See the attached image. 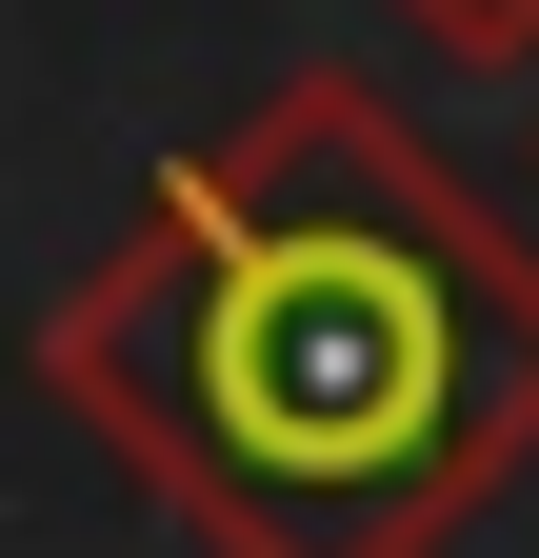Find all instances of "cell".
Segmentation results:
<instances>
[{"label": "cell", "instance_id": "cell-1", "mask_svg": "<svg viewBox=\"0 0 539 558\" xmlns=\"http://www.w3.org/2000/svg\"><path fill=\"white\" fill-rule=\"evenodd\" d=\"M40 399L200 558H440L539 459V240L300 60L40 300Z\"/></svg>", "mask_w": 539, "mask_h": 558}, {"label": "cell", "instance_id": "cell-2", "mask_svg": "<svg viewBox=\"0 0 539 558\" xmlns=\"http://www.w3.org/2000/svg\"><path fill=\"white\" fill-rule=\"evenodd\" d=\"M399 40H440V60H539V0H380Z\"/></svg>", "mask_w": 539, "mask_h": 558}]
</instances>
